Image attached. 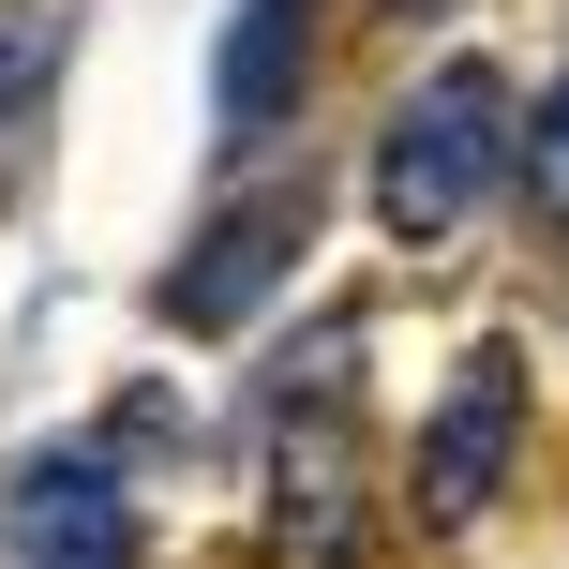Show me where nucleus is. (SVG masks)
Listing matches in <instances>:
<instances>
[{"label":"nucleus","mask_w":569,"mask_h":569,"mask_svg":"<svg viewBox=\"0 0 569 569\" xmlns=\"http://www.w3.org/2000/svg\"><path fill=\"white\" fill-rule=\"evenodd\" d=\"M510 150H525V106H510V76L495 60H435L420 90H405V120L375 136V226L390 240H465L480 226V196L510 180Z\"/></svg>","instance_id":"nucleus-1"},{"label":"nucleus","mask_w":569,"mask_h":569,"mask_svg":"<svg viewBox=\"0 0 569 569\" xmlns=\"http://www.w3.org/2000/svg\"><path fill=\"white\" fill-rule=\"evenodd\" d=\"M510 450H525V345H480V360L435 390V420H420V525L435 540H465V525L510 495Z\"/></svg>","instance_id":"nucleus-2"},{"label":"nucleus","mask_w":569,"mask_h":569,"mask_svg":"<svg viewBox=\"0 0 569 569\" xmlns=\"http://www.w3.org/2000/svg\"><path fill=\"white\" fill-rule=\"evenodd\" d=\"M345 390V375H330ZM330 390H270V525H284V569H360L375 555V525H360V465H345V435H330Z\"/></svg>","instance_id":"nucleus-3"},{"label":"nucleus","mask_w":569,"mask_h":569,"mask_svg":"<svg viewBox=\"0 0 569 569\" xmlns=\"http://www.w3.org/2000/svg\"><path fill=\"white\" fill-rule=\"evenodd\" d=\"M16 569H136V495H120V465L60 450L16 480Z\"/></svg>","instance_id":"nucleus-4"},{"label":"nucleus","mask_w":569,"mask_h":569,"mask_svg":"<svg viewBox=\"0 0 569 569\" xmlns=\"http://www.w3.org/2000/svg\"><path fill=\"white\" fill-rule=\"evenodd\" d=\"M284 256H300V196L210 210V226H196V256L166 270V315H180V330H240V315L284 284Z\"/></svg>","instance_id":"nucleus-5"},{"label":"nucleus","mask_w":569,"mask_h":569,"mask_svg":"<svg viewBox=\"0 0 569 569\" xmlns=\"http://www.w3.org/2000/svg\"><path fill=\"white\" fill-rule=\"evenodd\" d=\"M300 46H315V0H240V16H226V150L284 136V106H300Z\"/></svg>","instance_id":"nucleus-6"},{"label":"nucleus","mask_w":569,"mask_h":569,"mask_svg":"<svg viewBox=\"0 0 569 569\" xmlns=\"http://www.w3.org/2000/svg\"><path fill=\"white\" fill-rule=\"evenodd\" d=\"M525 210H540V226L569 240V76L540 90V106H525Z\"/></svg>","instance_id":"nucleus-7"},{"label":"nucleus","mask_w":569,"mask_h":569,"mask_svg":"<svg viewBox=\"0 0 569 569\" xmlns=\"http://www.w3.org/2000/svg\"><path fill=\"white\" fill-rule=\"evenodd\" d=\"M30 76H46V16H30V30H0V106H16Z\"/></svg>","instance_id":"nucleus-8"},{"label":"nucleus","mask_w":569,"mask_h":569,"mask_svg":"<svg viewBox=\"0 0 569 569\" xmlns=\"http://www.w3.org/2000/svg\"><path fill=\"white\" fill-rule=\"evenodd\" d=\"M390 16H435V0H390Z\"/></svg>","instance_id":"nucleus-9"}]
</instances>
